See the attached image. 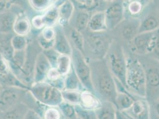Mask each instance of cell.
<instances>
[{"label": "cell", "instance_id": "obj_1", "mask_svg": "<svg viewBox=\"0 0 159 119\" xmlns=\"http://www.w3.org/2000/svg\"><path fill=\"white\" fill-rule=\"evenodd\" d=\"M91 70L94 93L101 101H109L115 106L117 91L114 77L105 59L88 61Z\"/></svg>", "mask_w": 159, "mask_h": 119}, {"label": "cell", "instance_id": "obj_2", "mask_svg": "<svg viewBox=\"0 0 159 119\" xmlns=\"http://www.w3.org/2000/svg\"><path fill=\"white\" fill-rule=\"evenodd\" d=\"M84 55L87 61L105 59L113 40L106 32H92L85 31Z\"/></svg>", "mask_w": 159, "mask_h": 119}, {"label": "cell", "instance_id": "obj_3", "mask_svg": "<svg viewBox=\"0 0 159 119\" xmlns=\"http://www.w3.org/2000/svg\"><path fill=\"white\" fill-rule=\"evenodd\" d=\"M126 84L128 89L133 95L146 98V74L139 57H126Z\"/></svg>", "mask_w": 159, "mask_h": 119}, {"label": "cell", "instance_id": "obj_4", "mask_svg": "<svg viewBox=\"0 0 159 119\" xmlns=\"http://www.w3.org/2000/svg\"><path fill=\"white\" fill-rule=\"evenodd\" d=\"M105 59L113 76L120 81L127 88L126 57L123 46L118 42L113 40Z\"/></svg>", "mask_w": 159, "mask_h": 119}, {"label": "cell", "instance_id": "obj_5", "mask_svg": "<svg viewBox=\"0 0 159 119\" xmlns=\"http://www.w3.org/2000/svg\"><path fill=\"white\" fill-rule=\"evenodd\" d=\"M144 68L146 79V97L150 102L159 96V61L147 55H137Z\"/></svg>", "mask_w": 159, "mask_h": 119}, {"label": "cell", "instance_id": "obj_6", "mask_svg": "<svg viewBox=\"0 0 159 119\" xmlns=\"http://www.w3.org/2000/svg\"><path fill=\"white\" fill-rule=\"evenodd\" d=\"M29 92L36 101L47 107H58L63 102L61 91L46 82L33 83Z\"/></svg>", "mask_w": 159, "mask_h": 119}, {"label": "cell", "instance_id": "obj_7", "mask_svg": "<svg viewBox=\"0 0 159 119\" xmlns=\"http://www.w3.org/2000/svg\"><path fill=\"white\" fill-rule=\"evenodd\" d=\"M71 57L72 66L82 85L86 90L94 93L90 67L85 56L78 50L72 48Z\"/></svg>", "mask_w": 159, "mask_h": 119}, {"label": "cell", "instance_id": "obj_8", "mask_svg": "<svg viewBox=\"0 0 159 119\" xmlns=\"http://www.w3.org/2000/svg\"><path fill=\"white\" fill-rule=\"evenodd\" d=\"M43 51L36 39L29 40L26 50V60L18 78L27 86L33 84V73L38 56Z\"/></svg>", "mask_w": 159, "mask_h": 119}, {"label": "cell", "instance_id": "obj_9", "mask_svg": "<svg viewBox=\"0 0 159 119\" xmlns=\"http://www.w3.org/2000/svg\"><path fill=\"white\" fill-rule=\"evenodd\" d=\"M29 91L17 88L4 87L0 95V110L4 112L23 103Z\"/></svg>", "mask_w": 159, "mask_h": 119}, {"label": "cell", "instance_id": "obj_10", "mask_svg": "<svg viewBox=\"0 0 159 119\" xmlns=\"http://www.w3.org/2000/svg\"><path fill=\"white\" fill-rule=\"evenodd\" d=\"M157 31L151 32L138 33L130 42L131 50L138 56L152 53L157 36Z\"/></svg>", "mask_w": 159, "mask_h": 119}, {"label": "cell", "instance_id": "obj_11", "mask_svg": "<svg viewBox=\"0 0 159 119\" xmlns=\"http://www.w3.org/2000/svg\"><path fill=\"white\" fill-rule=\"evenodd\" d=\"M108 30H114L125 19L123 1H116L108 4L104 10Z\"/></svg>", "mask_w": 159, "mask_h": 119}, {"label": "cell", "instance_id": "obj_12", "mask_svg": "<svg viewBox=\"0 0 159 119\" xmlns=\"http://www.w3.org/2000/svg\"><path fill=\"white\" fill-rule=\"evenodd\" d=\"M133 119H150V107L146 98L137 97L133 105L122 112Z\"/></svg>", "mask_w": 159, "mask_h": 119}, {"label": "cell", "instance_id": "obj_13", "mask_svg": "<svg viewBox=\"0 0 159 119\" xmlns=\"http://www.w3.org/2000/svg\"><path fill=\"white\" fill-rule=\"evenodd\" d=\"M53 28L55 31L53 49L60 55L71 56L72 54V46L66 36L63 27L57 23Z\"/></svg>", "mask_w": 159, "mask_h": 119}, {"label": "cell", "instance_id": "obj_14", "mask_svg": "<svg viewBox=\"0 0 159 119\" xmlns=\"http://www.w3.org/2000/svg\"><path fill=\"white\" fill-rule=\"evenodd\" d=\"M52 67L43 53H40L35 63L33 73V83H38L46 81L48 72Z\"/></svg>", "mask_w": 159, "mask_h": 119}, {"label": "cell", "instance_id": "obj_15", "mask_svg": "<svg viewBox=\"0 0 159 119\" xmlns=\"http://www.w3.org/2000/svg\"><path fill=\"white\" fill-rule=\"evenodd\" d=\"M91 16V12L75 7L74 12L68 25L83 33L87 29Z\"/></svg>", "mask_w": 159, "mask_h": 119}, {"label": "cell", "instance_id": "obj_16", "mask_svg": "<svg viewBox=\"0 0 159 119\" xmlns=\"http://www.w3.org/2000/svg\"><path fill=\"white\" fill-rule=\"evenodd\" d=\"M55 38V31L53 27H45L36 36V40L42 50L53 48Z\"/></svg>", "mask_w": 159, "mask_h": 119}, {"label": "cell", "instance_id": "obj_17", "mask_svg": "<svg viewBox=\"0 0 159 119\" xmlns=\"http://www.w3.org/2000/svg\"><path fill=\"white\" fill-rule=\"evenodd\" d=\"M62 27L72 48L78 50L84 54V38L83 33L70 26L68 24Z\"/></svg>", "mask_w": 159, "mask_h": 119}, {"label": "cell", "instance_id": "obj_18", "mask_svg": "<svg viewBox=\"0 0 159 119\" xmlns=\"http://www.w3.org/2000/svg\"><path fill=\"white\" fill-rule=\"evenodd\" d=\"M87 30L92 32H103L108 30L104 11H98L92 14Z\"/></svg>", "mask_w": 159, "mask_h": 119}, {"label": "cell", "instance_id": "obj_19", "mask_svg": "<svg viewBox=\"0 0 159 119\" xmlns=\"http://www.w3.org/2000/svg\"><path fill=\"white\" fill-rule=\"evenodd\" d=\"M120 24L122 26L119 29L122 38L130 42L138 34L139 21L137 19H128L126 21L124 20Z\"/></svg>", "mask_w": 159, "mask_h": 119}, {"label": "cell", "instance_id": "obj_20", "mask_svg": "<svg viewBox=\"0 0 159 119\" xmlns=\"http://www.w3.org/2000/svg\"><path fill=\"white\" fill-rule=\"evenodd\" d=\"M17 15L10 8L0 13V33H14V24Z\"/></svg>", "mask_w": 159, "mask_h": 119}, {"label": "cell", "instance_id": "obj_21", "mask_svg": "<svg viewBox=\"0 0 159 119\" xmlns=\"http://www.w3.org/2000/svg\"><path fill=\"white\" fill-rule=\"evenodd\" d=\"M159 29V17L157 14L150 13L139 21L138 33L154 32Z\"/></svg>", "mask_w": 159, "mask_h": 119}, {"label": "cell", "instance_id": "obj_22", "mask_svg": "<svg viewBox=\"0 0 159 119\" xmlns=\"http://www.w3.org/2000/svg\"><path fill=\"white\" fill-rule=\"evenodd\" d=\"M75 10L73 1H63L58 6L59 20L58 24L62 26L68 25L71 20Z\"/></svg>", "mask_w": 159, "mask_h": 119}, {"label": "cell", "instance_id": "obj_23", "mask_svg": "<svg viewBox=\"0 0 159 119\" xmlns=\"http://www.w3.org/2000/svg\"><path fill=\"white\" fill-rule=\"evenodd\" d=\"M102 105V101L93 93L84 90L81 92L80 106L88 110L96 111Z\"/></svg>", "mask_w": 159, "mask_h": 119}, {"label": "cell", "instance_id": "obj_24", "mask_svg": "<svg viewBox=\"0 0 159 119\" xmlns=\"http://www.w3.org/2000/svg\"><path fill=\"white\" fill-rule=\"evenodd\" d=\"M137 97H139L133 95L129 91L118 92L115 100V107L117 110L120 112H125L131 107Z\"/></svg>", "mask_w": 159, "mask_h": 119}, {"label": "cell", "instance_id": "obj_25", "mask_svg": "<svg viewBox=\"0 0 159 119\" xmlns=\"http://www.w3.org/2000/svg\"><path fill=\"white\" fill-rule=\"evenodd\" d=\"M31 29V22L27 17L24 14H18L14 24L13 33L17 35L27 36L30 32Z\"/></svg>", "mask_w": 159, "mask_h": 119}, {"label": "cell", "instance_id": "obj_26", "mask_svg": "<svg viewBox=\"0 0 159 119\" xmlns=\"http://www.w3.org/2000/svg\"><path fill=\"white\" fill-rule=\"evenodd\" d=\"M14 33H0V54L9 62L13 57L14 50L11 39Z\"/></svg>", "mask_w": 159, "mask_h": 119}, {"label": "cell", "instance_id": "obj_27", "mask_svg": "<svg viewBox=\"0 0 159 119\" xmlns=\"http://www.w3.org/2000/svg\"><path fill=\"white\" fill-rule=\"evenodd\" d=\"M26 60V50L14 51L11 60L9 61L11 70L17 76H19L24 66Z\"/></svg>", "mask_w": 159, "mask_h": 119}, {"label": "cell", "instance_id": "obj_28", "mask_svg": "<svg viewBox=\"0 0 159 119\" xmlns=\"http://www.w3.org/2000/svg\"><path fill=\"white\" fill-rule=\"evenodd\" d=\"M0 83L4 88H17L28 91H29L30 89V86H27L23 83L11 71L5 76H0Z\"/></svg>", "mask_w": 159, "mask_h": 119}, {"label": "cell", "instance_id": "obj_29", "mask_svg": "<svg viewBox=\"0 0 159 119\" xmlns=\"http://www.w3.org/2000/svg\"><path fill=\"white\" fill-rule=\"evenodd\" d=\"M117 109L111 102L102 101L99 108L95 111L98 119H116Z\"/></svg>", "mask_w": 159, "mask_h": 119}, {"label": "cell", "instance_id": "obj_30", "mask_svg": "<svg viewBox=\"0 0 159 119\" xmlns=\"http://www.w3.org/2000/svg\"><path fill=\"white\" fill-rule=\"evenodd\" d=\"M64 90L79 91H83L86 90L82 85L76 73H75L73 66L71 67V69L70 71V72L64 77Z\"/></svg>", "mask_w": 159, "mask_h": 119}, {"label": "cell", "instance_id": "obj_31", "mask_svg": "<svg viewBox=\"0 0 159 119\" xmlns=\"http://www.w3.org/2000/svg\"><path fill=\"white\" fill-rule=\"evenodd\" d=\"M29 109L25 104L20 103L4 112L1 119H23Z\"/></svg>", "mask_w": 159, "mask_h": 119}, {"label": "cell", "instance_id": "obj_32", "mask_svg": "<svg viewBox=\"0 0 159 119\" xmlns=\"http://www.w3.org/2000/svg\"><path fill=\"white\" fill-rule=\"evenodd\" d=\"M124 4L125 14L127 13L129 16L128 19H137L140 14L143 11V3L139 1H128Z\"/></svg>", "mask_w": 159, "mask_h": 119}, {"label": "cell", "instance_id": "obj_33", "mask_svg": "<svg viewBox=\"0 0 159 119\" xmlns=\"http://www.w3.org/2000/svg\"><path fill=\"white\" fill-rule=\"evenodd\" d=\"M57 2L55 6L49 8L43 14L46 27H53L58 23V20H59L58 6L60 4L58 5H57Z\"/></svg>", "mask_w": 159, "mask_h": 119}, {"label": "cell", "instance_id": "obj_34", "mask_svg": "<svg viewBox=\"0 0 159 119\" xmlns=\"http://www.w3.org/2000/svg\"><path fill=\"white\" fill-rule=\"evenodd\" d=\"M72 67V60L70 55H60L57 61L56 69L62 76H66Z\"/></svg>", "mask_w": 159, "mask_h": 119}, {"label": "cell", "instance_id": "obj_35", "mask_svg": "<svg viewBox=\"0 0 159 119\" xmlns=\"http://www.w3.org/2000/svg\"><path fill=\"white\" fill-rule=\"evenodd\" d=\"M30 7L37 12H46L57 3L56 1L51 0H31L29 1Z\"/></svg>", "mask_w": 159, "mask_h": 119}, {"label": "cell", "instance_id": "obj_36", "mask_svg": "<svg viewBox=\"0 0 159 119\" xmlns=\"http://www.w3.org/2000/svg\"><path fill=\"white\" fill-rule=\"evenodd\" d=\"M81 92L79 91L63 90L61 91L63 101H65L74 106H80L81 102Z\"/></svg>", "mask_w": 159, "mask_h": 119}, {"label": "cell", "instance_id": "obj_37", "mask_svg": "<svg viewBox=\"0 0 159 119\" xmlns=\"http://www.w3.org/2000/svg\"><path fill=\"white\" fill-rule=\"evenodd\" d=\"M63 117L64 119H77L78 116L76 112L75 106L63 101L58 106Z\"/></svg>", "mask_w": 159, "mask_h": 119}, {"label": "cell", "instance_id": "obj_38", "mask_svg": "<svg viewBox=\"0 0 159 119\" xmlns=\"http://www.w3.org/2000/svg\"><path fill=\"white\" fill-rule=\"evenodd\" d=\"M29 40L27 36H23L15 35L11 39V45L14 51L26 50L28 46Z\"/></svg>", "mask_w": 159, "mask_h": 119}, {"label": "cell", "instance_id": "obj_39", "mask_svg": "<svg viewBox=\"0 0 159 119\" xmlns=\"http://www.w3.org/2000/svg\"><path fill=\"white\" fill-rule=\"evenodd\" d=\"M74 6L80 9L85 10L91 12L96 8L99 7L100 1H73Z\"/></svg>", "mask_w": 159, "mask_h": 119}, {"label": "cell", "instance_id": "obj_40", "mask_svg": "<svg viewBox=\"0 0 159 119\" xmlns=\"http://www.w3.org/2000/svg\"><path fill=\"white\" fill-rule=\"evenodd\" d=\"M42 117L43 119H64L58 107H47Z\"/></svg>", "mask_w": 159, "mask_h": 119}, {"label": "cell", "instance_id": "obj_41", "mask_svg": "<svg viewBox=\"0 0 159 119\" xmlns=\"http://www.w3.org/2000/svg\"><path fill=\"white\" fill-rule=\"evenodd\" d=\"M42 53H43V54L46 57L52 68H56L57 61L58 59V57H60V54L57 51H56L53 48H51L47 50H43Z\"/></svg>", "mask_w": 159, "mask_h": 119}, {"label": "cell", "instance_id": "obj_42", "mask_svg": "<svg viewBox=\"0 0 159 119\" xmlns=\"http://www.w3.org/2000/svg\"><path fill=\"white\" fill-rule=\"evenodd\" d=\"M77 116L81 119H98L95 111L88 110L80 106H75Z\"/></svg>", "mask_w": 159, "mask_h": 119}, {"label": "cell", "instance_id": "obj_43", "mask_svg": "<svg viewBox=\"0 0 159 119\" xmlns=\"http://www.w3.org/2000/svg\"><path fill=\"white\" fill-rule=\"evenodd\" d=\"M150 107V119H159V96L148 102Z\"/></svg>", "mask_w": 159, "mask_h": 119}, {"label": "cell", "instance_id": "obj_44", "mask_svg": "<svg viewBox=\"0 0 159 119\" xmlns=\"http://www.w3.org/2000/svg\"><path fill=\"white\" fill-rule=\"evenodd\" d=\"M32 27L36 30H42L46 27L43 14L34 16L31 20Z\"/></svg>", "mask_w": 159, "mask_h": 119}, {"label": "cell", "instance_id": "obj_45", "mask_svg": "<svg viewBox=\"0 0 159 119\" xmlns=\"http://www.w3.org/2000/svg\"><path fill=\"white\" fill-rule=\"evenodd\" d=\"M9 62L0 54V76H3L11 72Z\"/></svg>", "mask_w": 159, "mask_h": 119}, {"label": "cell", "instance_id": "obj_46", "mask_svg": "<svg viewBox=\"0 0 159 119\" xmlns=\"http://www.w3.org/2000/svg\"><path fill=\"white\" fill-rule=\"evenodd\" d=\"M64 77L61 75L60 72L58 71V70L56 68H51L49 72H48L47 76V80L45 82H52L56 80L59 79L61 78Z\"/></svg>", "mask_w": 159, "mask_h": 119}, {"label": "cell", "instance_id": "obj_47", "mask_svg": "<svg viewBox=\"0 0 159 119\" xmlns=\"http://www.w3.org/2000/svg\"><path fill=\"white\" fill-rule=\"evenodd\" d=\"M151 54H152V57L159 61V29L157 31V36L154 43V46L153 48L152 53Z\"/></svg>", "mask_w": 159, "mask_h": 119}, {"label": "cell", "instance_id": "obj_48", "mask_svg": "<svg viewBox=\"0 0 159 119\" xmlns=\"http://www.w3.org/2000/svg\"><path fill=\"white\" fill-rule=\"evenodd\" d=\"M23 119H43L38 113L33 110L29 109Z\"/></svg>", "mask_w": 159, "mask_h": 119}, {"label": "cell", "instance_id": "obj_49", "mask_svg": "<svg viewBox=\"0 0 159 119\" xmlns=\"http://www.w3.org/2000/svg\"><path fill=\"white\" fill-rule=\"evenodd\" d=\"M8 4H9V1L0 0V13L4 12L8 8H9L8 7Z\"/></svg>", "mask_w": 159, "mask_h": 119}, {"label": "cell", "instance_id": "obj_50", "mask_svg": "<svg viewBox=\"0 0 159 119\" xmlns=\"http://www.w3.org/2000/svg\"><path fill=\"white\" fill-rule=\"evenodd\" d=\"M116 119H130L126 115L118 110L116 111Z\"/></svg>", "mask_w": 159, "mask_h": 119}, {"label": "cell", "instance_id": "obj_51", "mask_svg": "<svg viewBox=\"0 0 159 119\" xmlns=\"http://www.w3.org/2000/svg\"><path fill=\"white\" fill-rule=\"evenodd\" d=\"M3 89H4V87L2 86V85L0 83V95H1V93H2V91Z\"/></svg>", "mask_w": 159, "mask_h": 119}, {"label": "cell", "instance_id": "obj_52", "mask_svg": "<svg viewBox=\"0 0 159 119\" xmlns=\"http://www.w3.org/2000/svg\"><path fill=\"white\" fill-rule=\"evenodd\" d=\"M2 114H3V112H2L1 111V110H0V119L2 117Z\"/></svg>", "mask_w": 159, "mask_h": 119}, {"label": "cell", "instance_id": "obj_53", "mask_svg": "<svg viewBox=\"0 0 159 119\" xmlns=\"http://www.w3.org/2000/svg\"><path fill=\"white\" fill-rule=\"evenodd\" d=\"M77 119H80V118H79V117H78V118H77Z\"/></svg>", "mask_w": 159, "mask_h": 119}, {"label": "cell", "instance_id": "obj_54", "mask_svg": "<svg viewBox=\"0 0 159 119\" xmlns=\"http://www.w3.org/2000/svg\"><path fill=\"white\" fill-rule=\"evenodd\" d=\"M129 119H131V118H130V117H129Z\"/></svg>", "mask_w": 159, "mask_h": 119}, {"label": "cell", "instance_id": "obj_55", "mask_svg": "<svg viewBox=\"0 0 159 119\" xmlns=\"http://www.w3.org/2000/svg\"></svg>", "mask_w": 159, "mask_h": 119}, {"label": "cell", "instance_id": "obj_56", "mask_svg": "<svg viewBox=\"0 0 159 119\" xmlns=\"http://www.w3.org/2000/svg\"></svg>", "mask_w": 159, "mask_h": 119}]
</instances>
